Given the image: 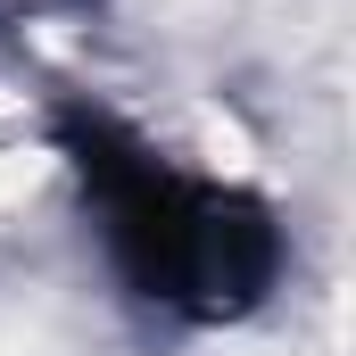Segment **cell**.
I'll use <instances>...</instances> for the list:
<instances>
[{"mask_svg":"<svg viewBox=\"0 0 356 356\" xmlns=\"http://www.w3.org/2000/svg\"><path fill=\"white\" fill-rule=\"evenodd\" d=\"M75 166L99 191L116 266L133 273L141 298H166L182 315H241L257 290L273 282V224L266 207L182 182L175 166H158L149 149H133L116 124L75 116L67 124Z\"/></svg>","mask_w":356,"mask_h":356,"instance_id":"1","label":"cell"}]
</instances>
